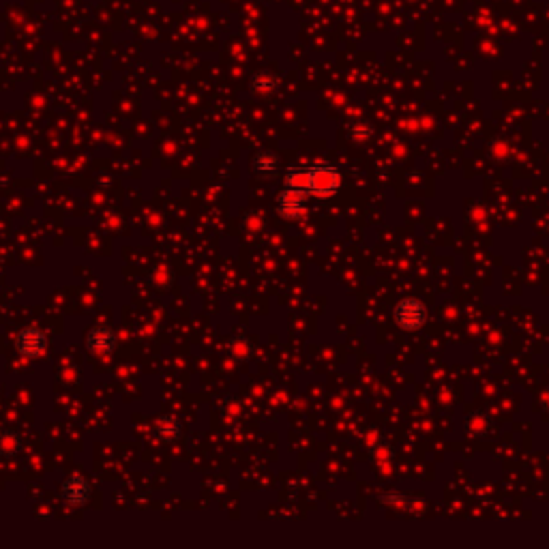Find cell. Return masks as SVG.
<instances>
[{
  "label": "cell",
  "mask_w": 549,
  "mask_h": 549,
  "mask_svg": "<svg viewBox=\"0 0 549 549\" xmlns=\"http://www.w3.org/2000/svg\"><path fill=\"white\" fill-rule=\"evenodd\" d=\"M155 433H157V438H161V440H165V442L176 440V438L181 436V425H179L176 419L167 416V419L159 421V425L155 427Z\"/></svg>",
  "instance_id": "9c48e42d"
},
{
  "label": "cell",
  "mask_w": 549,
  "mask_h": 549,
  "mask_svg": "<svg viewBox=\"0 0 549 549\" xmlns=\"http://www.w3.org/2000/svg\"><path fill=\"white\" fill-rule=\"evenodd\" d=\"M341 187V172L331 163H317L309 167V193L317 197L335 195Z\"/></svg>",
  "instance_id": "6da1fadb"
},
{
  "label": "cell",
  "mask_w": 549,
  "mask_h": 549,
  "mask_svg": "<svg viewBox=\"0 0 549 549\" xmlns=\"http://www.w3.org/2000/svg\"><path fill=\"white\" fill-rule=\"evenodd\" d=\"M45 345H47V339L45 335L35 329V326H28V329H22L20 335H17V343H15V348L22 356H28V359H35L39 356L43 350H45Z\"/></svg>",
  "instance_id": "277c9868"
},
{
  "label": "cell",
  "mask_w": 549,
  "mask_h": 549,
  "mask_svg": "<svg viewBox=\"0 0 549 549\" xmlns=\"http://www.w3.org/2000/svg\"><path fill=\"white\" fill-rule=\"evenodd\" d=\"M307 209V193L305 191H296V189H283L277 195V213L283 219H301L305 215Z\"/></svg>",
  "instance_id": "3957f363"
},
{
  "label": "cell",
  "mask_w": 549,
  "mask_h": 549,
  "mask_svg": "<svg viewBox=\"0 0 549 549\" xmlns=\"http://www.w3.org/2000/svg\"><path fill=\"white\" fill-rule=\"evenodd\" d=\"M86 345L99 354H107L116 348V333L110 326H93L86 335Z\"/></svg>",
  "instance_id": "5b68a950"
},
{
  "label": "cell",
  "mask_w": 549,
  "mask_h": 549,
  "mask_svg": "<svg viewBox=\"0 0 549 549\" xmlns=\"http://www.w3.org/2000/svg\"><path fill=\"white\" fill-rule=\"evenodd\" d=\"M279 167V157L271 151H262L257 153L253 159V170L257 176H275Z\"/></svg>",
  "instance_id": "52a82bcc"
},
{
  "label": "cell",
  "mask_w": 549,
  "mask_h": 549,
  "mask_svg": "<svg viewBox=\"0 0 549 549\" xmlns=\"http://www.w3.org/2000/svg\"><path fill=\"white\" fill-rule=\"evenodd\" d=\"M285 187L309 193V167H290L285 172Z\"/></svg>",
  "instance_id": "ba28073f"
},
{
  "label": "cell",
  "mask_w": 549,
  "mask_h": 549,
  "mask_svg": "<svg viewBox=\"0 0 549 549\" xmlns=\"http://www.w3.org/2000/svg\"><path fill=\"white\" fill-rule=\"evenodd\" d=\"M543 406L549 410V389H547V391H545V395H543Z\"/></svg>",
  "instance_id": "30bf717a"
},
{
  "label": "cell",
  "mask_w": 549,
  "mask_h": 549,
  "mask_svg": "<svg viewBox=\"0 0 549 549\" xmlns=\"http://www.w3.org/2000/svg\"><path fill=\"white\" fill-rule=\"evenodd\" d=\"M61 494L69 504H84L91 496V487L82 476H71L63 483Z\"/></svg>",
  "instance_id": "8992f818"
},
{
  "label": "cell",
  "mask_w": 549,
  "mask_h": 549,
  "mask_svg": "<svg viewBox=\"0 0 549 549\" xmlns=\"http://www.w3.org/2000/svg\"><path fill=\"white\" fill-rule=\"evenodd\" d=\"M395 324L403 331H416L425 324V307L416 299H403L395 305L393 311Z\"/></svg>",
  "instance_id": "7a4b0ae2"
}]
</instances>
